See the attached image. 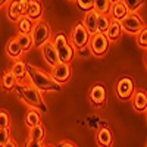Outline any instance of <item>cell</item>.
I'll return each instance as SVG.
<instances>
[{"mask_svg": "<svg viewBox=\"0 0 147 147\" xmlns=\"http://www.w3.org/2000/svg\"><path fill=\"white\" fill-rule=\"evenodd\" d=\"M43 15V6L38 0H30V6H28V12L27 16L32 21V19H40Z\"/></svg>", "mask_w": 147, "mask_h": 147, "instance_id": "obj_14", "label": "cell"}, {"mask_svg": "<svg viewBox=\"0 0 147 147\" xmlns=\"http://www.w3.org/2000/svg\"><path fill=\"white\" fill-rule=\"evenodd\" d=\"M10 72L13 74V77L16 80H21L27 75V68H25V62H22V60H16V62L12 65L10 68Z\"/></svg>", "mask_w": 147, "mask_h": 147, "instance_id": "obj_21", "label": "cell"}, {"mask_svg": "<svg viewBox=\"0 0 147 147\" xmlns=\"http://www.w3.org/2000/svg\"><path fill=\"white\" fill-rule=\"evenodd\" d=\"M134 107H136L138 112H144L147 109V96L146 91L138 90L134 93Z\"/></svg>", "mask_w": 147, "mask_h": 147, "instance_id": "obj_17", "label": "cell"}, {"mask_svg": "<svg viewBox=\"0 0 147 147\" xmlns=\"http://www.w3.org/2000/svg\"><path fill=\"white\" fill-rule=\"evenodd\" d=\"M121 27H122V31H127L131 34H138L146 25H144V21L137 13H128L121 21Z\"/></svg>", "mask_w": 147, "mask_h": 147, "instance_id": "obj_6", "label": "cell"}, {"mask_svg": "<svg viewBox=\"0 0 147 147\" xmlns=\"http://www.w3.org/2000/svg\"><path fill=\"white\" fill-rule=\"evenodd\" d=\"M18 5H19L21 15H22V16H27L28 6H30V0H18Z\"/></svg>", "mask_w": 147, "mask_h": 147, "instance_id": "obj_33", "label": "cell"}, {"mask_svg": "<svg viewBox=\"0 0 147 147\" xmlns=\"http://www.w3.org/2000/svg\"><path fill=\"white\" fill-rule=\"evenodd\" d=\"M6 53H7L10 57L18 59V57H21V55H22L24 52L21 50L18 41H16L15 38H12V40H9V43H7V46H6Z\"/></svg>", "mask_w": 147, "mask_h": 147, "instance_id": "obj_20", "label": "cell"}, {"mask_svg": "<svg viewBox=\"0 0 147 147\" xmlns=\"http://www.w3.org/2000/svg\"><path fill=\"white\" fill-rule=\"evenodd\" d=\"M41 49H43V56H44V60L47 62V65H50V66L53 68L55 65L59 63L57 53H56V50H55V46H53L52 41H47Z\"/></svg>", "mask_w": 147, "mask_h": 147, "instance_id": "obj_11", "label": "cell"}, {"mask_svg": "<svg viewBox=\"0 0 147 147\" xmlns=\"http://www.w3.org/2000/svg\"><path fill=\"white\" fill-rule=\"evenodd\" d=\"M90 100L93 102L94 106H102L105 103V100H106V90H105L103 85L97 84V85H94V87L91 88V91H90Z\"/></svg>", "mask_w": 147, "mask_h": 147, "instance_id": "obj_12", "label": "cell"}, {"mask_svg": "<svg viewBox=\"0 0 147 147\" xmlns=\"http://www.w3.org/2000/svg\"><path fill=\"white\" fill-rule=\"evenodd\" d=\"M138 46L141 49H146L147 47V28L146 27L138 32Z\"/></svg>", "mask_w": 147, "mask_h": 147, "instance_id": "obj_31", "label": "cell"}, {"mask_svg": "<svg viewBox=\"0 0 147 147\" xmlns=\"http://www.w3.org/2000/svg\"><path fill=\"white\" fill-rule=\"evenodd\" d=\"M10 140V131L9 128H0V147H3Z\"/></svg>", "mask_w": 147, "mask_h": 147, "instance_id": "obj_29", "label": "cell"}, {"mask_svg": "<svg viewBox=\"0 0 147 147\" xmlns=\"http://www.w3.org/2000/svg\"><path fill=\"white\" fill-rule=\"evenodd\" d=\"M105 34H106V37H107V40H109V41L119 38L121 34H122L121 22H118V21H110V25H109V28H107V31H106Z\"/></svg>", "mask_w": 147, "mask_h": 147, "instance_id": "obj_16", "label": "cell"}, {"mask_svg": "<svg viewBox=\"0 0 147 147\" xmlns=\"http://www.w3.org/2000/svg\"><path fill=\"white\" fill-rule=\"evenodd\" d=\"M50 77H52L53 81H55L56 84H59V85L68 82V80L71 78V68H69V63L59 62L57 65H55V66L52 68Z\"/></svg>", "mask_w": 147, "mask_h": 147, "instance_id": "obj_8", "label": "cell"}, {"mask_svg": "<svg viewBox=\"0 0 147 147\" xmlns=\"http://www.w3.org/2000/svg\"><path fill=\"white\" fill-rule=\"evenodd\" d=\"M97 141H99V144L103 146V147H110L112 146L113 138H112V132H110V129L106 128V127L100 128L99 132H97Z\"/></svg>", "mask_w": 147, "mask_h": 147, "instance_id": "obj_15", "label": "cell"}, {"mask_svg": "<svg viewBox=\"0 0 147 147\" xmlns=\"http://www.w3.org/2000/svg\"><path fill=\"white\" fill-rule=\"evenodd\" d=\"M53 46H55V50L57 53V59L59 62L62 63H69L71 60L75 56V50H74L72 44H69L66 35L62 34V32H57L53 38Z\"/></svg>", "mask_w": 147, "mask_h": 147, "instance_id": "obj_3", "label": "cell"}, {"mask_svg": "<svg viewBox=\"0 0 147 147\" xmlns=\"http://www.w3.org/2000/svg\"><path fill=\"white\" fill-rule=\"evenodd\" d=\"M90 49H91V52L93 55L96 56H103L106 52H107V49H109V40H107V37L106 34L103 32H96L90 37Z\"/></svg>", "mask_w": 147, "mask_h": 147, "instance_id": "obj_5", "label": "cell"}, {"mask_svg": "<svg viewBox=\"0 0 147 147\" xmlns=\"http://www.w3.org/2000/svg\"><path fill=\"white\" fill-rule=\"evenodd\" d=\"M15 40L18 41L19 47L22 52H28L32 47V38L31 34H18V37H15Z\"/></svg>", "mask_w": 147, "mask_h": 147, "instance_id": "obj_19", "label": "cell"}, {"mask_svg": "<svg viewBox=\"0 0 147 147\" xmlns=\"http://www.w3.org/2000/svg\"><path fill=\"white\" fill-rule=\"evenodd\" d=\"M110 19L107 15H99V18H97V32H106L109 25H110Z\"/></svg>", "mask_w": 147, "mask_h": 147, "instance_id": "obj_26", "label": "cell"}, {"mask_svg": "<svg viewBox=\"0 0 147 147\" xmlns=\"http://www.w3.org/2000/svg\"><path fill=\"white\" fill-rule=\"evenodd\" d=\"M121 2L124 3L129 13H136V10L144 3V0H121Z\"/></svg>", "mask_w": 147, "mask_h": 147, "instance_id": "obj_28", "label": "cell"}, {"mask_svg": "<svg viewBox=\"0 0 147 147\" xmlns=\"http://www.w3.org/2000/svg\"><path fill=\"white\" fill-rule=\"evenodd\" d=\"M3 147H18V144H16L15 141H12V140H9V141H7V143H6V144L3 146Z\"/></svg>", "mask_w": 147, "mask_h": 147, "instance_id": "obj_36", "label": "cell"}, {"mask_svg": "<svg viewBox=\"0 0 147 147\" xmlns=\"http://www.w3.org/2000/svg\"><path fill=\"white\" fill-rule=\"evenodd\" d=\"M71 2H77V0H71Z\"/></svg>", "mask_w": 147, "mask_h": 147, "instance_id": "obj_39", "label": "cell"}, {"mask_svg": "<svg viewBox=\"0 0 147 147\" xmlns=\"http://www.w3.org/2000/svg\"><path fill=\"white\" fill-rule=\"evenodd\" d=\"M9 115L6 110H0V128H9Z\"/></svg>", "mask_w": 147, "mask_h": 147, "instance_id": "obj_32", "label": "cell"}, {"mask_svg": "<svg viewBox=\"0 0 147 147\" xmlns=\"http://www.w3.org/2000/svg\"><path fill=\"white\" fill-rule=\"evenodd\" d=\"M71 41H72V47H77V49H84L85 46L88 44L90 41V34L87 32L82 27V24H77L75 27L72 28V32H71Z\"/></svg>", "mask_w": 147, "mask_h": 147, "instance_id": "obj_7", "label": "cell"}, {"mask_svg": "<svg viewBox=\"0 0 147 147\" xmlns=\"http://www.w3.org/2000/svg\"><path fill=\"white\" fill-rule=\"evenodd\" d=\"M40 112H38V110H30V112L27 113V125L28 127H37V125H38L40 124Z\"/></svg>", "mask_w": 147, "mask_h": 147, "instance_id": "obj_27", "label": "cell"}, {"mask_svg": "<svg viewBox=\"0 0 147 147\" xmlns=\"http://www.w3.org/2000/svg\"><path fill=\"white\" fill-rule=\"evenodd\" d=\"M110 0H94V7L93 10L97 12V15H107L110 10Z\"/></svg>", "mask_w": 147, "mask_h": 147, "instance_id": "obj_22", "label": "cell"}, {"mask_svg": "<svg viewBox=\"0 0 147 147\" xmlns=\"http://www.w3.org/2000/svg\"><path fill=\"white\" fill-rule=\"evenodd\" d=\"M109 13H110V16H112V21L121 22L122 19H124V18L129 13V12H128V9L124 6V3L119 0V2H116V3H113L112 6H110Z\"/></svg>", "mask_w": 147, "mask_h": 147, "instance_id": "obj_13", "label": "cell"}, {"mask_svg": "<svg viewBox=\"0 0 147 147\" xmlns=\"http://www.w3.org/2000/svg\"><path fill=\"white\" fill-rule=\"evenodd\" d=\"M25 68H27V77L31 81V85L35 87L37 90H40V91H57V90H60V85L53 81L50 74L38 69L37 66H34L31 63H25Z\"/></svg>", "mask_w": 147, "mask_h": 147, "instance_id": "obj_1", "label": "cell"}, {"mask_svg": "<svg viewBox=\"0 0 147 147\" xmlns=\"http://www.w3.org/2000/svg\"><path fill=\"white\" fill-rule=\"evenodd\" d=\"M77 3L84 12L93 10V7H94V0H77Z\"/></svg>", "mask_w": 147, "mask_h": 147, "instance_id": "obj_30", "label": "cell"}, {"mask_svg": "<svg viewBox=\"0 0 147 147\" xmlns=\"http://www.w3.org/2000/svg\"><path fill=\"white\" fill-rule=\"evenodd\" d=\"M116 2H119V0H110V3H116Z\"/></svg>", "mask_w": 147, "mask_h": 147, "instance_id": "obj_38", "label": "cell"}, {"mask_svg": "<svg viewBox=\"0 0 147 147\" xmlns=\"http://www.w3.org/2000/svg\"><path fill=\"white\" fill-rule=\"evenodd\" d=\"M116 94L119 99L128 100L129 97L134 94V82L131 78H122L116 84Z\"/></svg>", "mask_w": 147, "mask_h": 147, "instance_id": "obj_9", "label": "cell"}, {"mask_svg": "<svg viewBox=\"0 0 147 147\" xmlns=\"http://www.w3.org/2000/svg\"><path fill=\"white\" fill-rule=\"evenodd\" d=\"M16 93L21 99L25 102L28 106H31L34 110H41V112H47V106L44 105L41 91L37 90L32 85H16Z\"/></svg>", "mask_w": 147, "mask_h": 147, "instance_id": "obj_2", "label": "cell"}, {"mask_svg": "<svg viewBox=\"0 0 147 147\" xmlns=\"http://www.w3.org/2000/svg\"><path fill=\"white\" fill-rule=\"evenodd\" d=\"M2 85H3V88L6 91H10V90H13L18 85V80L13 77V74H12L10 71H7V72L3 74V77H2Z\"/></svg>", "mask_w": 147, "mask_h": 147, "instance_id": "obj_18", "label": "cell"}, {"mask_svg": "<svg viewBox=\"0 0 147 147\" xmlns=\"http://www.w3.org/2000/svg\"><path fill=\"white\" fill-rule=\"evenodd\" d=\"M43 140H44V128L41 127V124H38L37 127H32L30 131V141L43 143Z\"/></svg>", "mask_w": 147, "mask_h": 147, "instance_id": "obj_24", "label": "cell"}, {"mask_svg": "<svg viewBox=\"0 0 147 147\" xmlns=\"http://www.w3.org/2000/svg\"><path fill=\"white\" fill-rule=\"evenodd\" d=\"M97 18H99V15H97L96 10H88V12H85V15H84V19H82L81 24L90 35L97 32Z\"/></svg>", "mask_w": 147, "mask_h": 147, "instance_id": "obj_10", "label": "cell"}, {"mask_svg": "<svg viewBox=\"0 0 147 147\" xmlns=\"http://www.w3.org/2000/svg\"><path fill=\"white\" fill-rule=\"evenodd\" d=\"M7 15L12 21H18L22 15H21V10H19V5H18V0H12L9 10H7Z\"/></svg>", "mask_w": 147, "mask_h": 147, "instance_id": "obj_25", "label": "cell"}, {"mask_svg": "<svg viewBox=\"0 0 147 147\" xmlns=\"http://www.w3.org/2000/svg\"><path fill=\"white\" fill-rule=\"evenodd\" d=\"M57 147H77V146H74V144L69 143V141H62V143L57 144Z\"/></svg>", "mask_w": 147, "mask_h": 147, "instance_id": "obj_35", "label": "cell"}, {"mask_svg": "<svg viewBox=\"0 0 147 147\" xmlns=\"http://www.w3.org/2000/svg\"><path fill=\"white\" fill-rule=\"evenodd\" d=\"M18 30H19V34H31L32 21L28 16H21L18 19Z\"/></svg>", "mask_w": 147, "mask_h": 147, "instance_id": "obj_23", "label": "cell"}, {"mask_svg": "<svg viewBox=\"0 0 147 147\" xmlns=\"http://www.w3.org/2000/svg\"><path fill=\"white\" fill-rule=\"evenodd\" d=\"M7 2H9V0H0V6L5 5V3H7Z\"/></svg>", "mask_w": 147, "mask_h": 147, "instance_id": "obj_37", "label": "cell"}, {"mask_svg": "<svg viewBox=\"0 0 147 147\" xmlns=\"http://www.w3.org/2000/svg\"><path fill=\"white\" fill-rule=\"evenodd\" d=\"M25 147H46V146H43V143H35V141H30L28 140ZM47 147H53V146H47Z\"/></svg>", "mask_w": 147, "mask_h": 147, "instance_id": "obj_34", "label": "cell"}, {"mask_svg": "<svg viewBox=\"0 0 147 147\" xmlns=\"http://www.w3.org/2000/svg\"><path fill=\"white\" fill-rule=\"evenodd\" d=\"M50 25L46 22V21H38L32 25L31 30V38H32V46L35 47H43L49 38H50Z\"/></svg>", "mask_w": 147, "mask_h": 147, "instance_id": "obj_4", "label": "cell"}]
</instances>
